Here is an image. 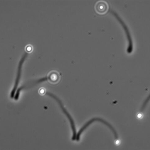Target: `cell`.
<instances>
[{
  "mask_svg": "<svg viewBox=\"0 0 150 150\" xmlns=\"http://www.w3.org/2000/svg\"><path fill=\"white\" fill-rule=\"evenodd\" d=\"M46 94L49 96H50L52 98H53L58 103H59V106H60V108L63 111V113L67 117L70 123V125H71V128H72V131H73V137H72V140H76V128H75V125L74 124V122L73 120V118H72V116L71 115L69 114V112L66 109L64 108V106L62 105V102L61 101V100L60 99H59L57 96H55L53 94L51 93H46Z\"/></svg>",
  "mask_w": 150,
  "mask_h": 150,
  "instance_id": "obj_1",
  "label": "cell"
},
{
  "mask_svg": "<svg viewBox=\"0 0 150 150\" xmlns=\"http://www.w3.org/2000/svg\"><path fill=\"white\" fill-rule=\"evenodd\" d=\"M95 121H98V122H102L103 124L106 125L107 126L109 127V128H110V129L111 130V131L113 132L115 139H117V134L116 133V131H115V130L114 128V127H113L110 123H108V122H107L106 121H105V120H103V119L99 118H94L92 119L91 120H90L89 122H87V123H86V124L81 127V129L79 130L78 133V134H77V135H76V140H77V142L79 141V139H80V136H81L82 133L84 132V131L85 130L87 127H89L90 125H91V123H93L94 122H95Z\"/></svg>",
  "mask_w": 150,
  "mask_h": 150,
  "instance_id": "obj_2",
  "label": "cell"
},
{
  "mask_svg": "<svg viewBox=\"0 0 150 150\" xmlns=\"http://www.w3.org/2000/svg\"><path fill=\"white\" fill-rule=\"evenodd\" d=\"M110 13L114 15L115 18H116V19L118 20L119 23L121 24V25L123 27V29L125 30V33L126 34L128 42V47L127 49V52L128 54L131 53L133 50V41H132V39L129 30H128L127 26L126 24L124 23L123 20H122L121 18L119 17V16L115 12H114L113 11H110Z\"/></svg>",
  "mask_w": 150,
  "mask_h": 150,
  "instance_id": "obj_3",
  "label": "cell"
},
{
  "mask_svg": "<svg viewBox=\"0 0 150 150\" xmlns=\"http://www.w3.org/2000/svg\"><path fill=\"white\" fill-rule=\"evenodd\" d=\"M27 56H28V53L25 52V53L24 54L23 57L21 58V59L20 60V62H19V65H18V67L17 73L16 78L15 84H14V86L13 89L11 91V95H10V97L12 98H14V95H15V93L16 91L17 88L18 86L19 85V82H20V79H21L22 65H23V63L25 61L26 58L27 57Z\"/></svg>",
  "mask_w": 150,
  "mask_h": 150,
  "instance_id": "obj_4",
  "label": "cell"
},
{
  "mask_svg": "<svg viewBox=\"0 0 150 150\" xmlns=\"http://www.w3.org/2000/svg\"><path fill=\"white\" fill-rule=\"evenodd\" d=\"M109 6L108 3L103 1H98L95 6V9L97 13L104 14L109 10Z\"/></svg>",
  "mask_w": 150,
  "mask_h": 150,
  "instance_id": "obj_5",
  "label": "cell"
},
{
  "mask_svg": "<svg viewBox=\"0 0 150 150\" xmlns=\"http://www.w3.org/2000/svg\"><path fill=\"white\" fill-rule=\"evenodd\" d=\"M149 99H150V96L148 97L147 99L145 101V102L144 103L142 107V111H143V110L145 109V108H146V105L147 103L149 101Z\"/></svg>",
  "mask_w": 150,
  "mask_h": 150,
  "instance_id": "obj_6",
  "label": "cell"
}]
</instances>
